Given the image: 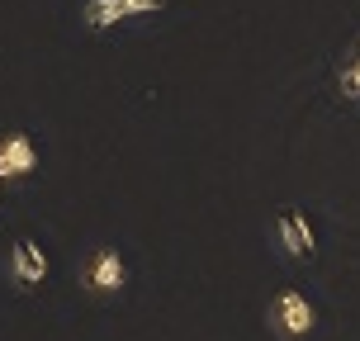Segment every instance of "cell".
<instances>
[{
	"label": "cell",
	"mask_w": 360,
	"mask_h": 341,
	"mask_svg": "<svg viewBox=\"0 0 360 341\" xmlns=\"http://www.w3.org/2000/svg\"><path fill=\"white\" fill-rule=\"evenodd\" d=\"M266 323L275 337H285V341H304L313 327H318V313H313V304H308L299 289H280L275 299H270L266 308Z\"/></svg>",
	"instance_id": "cell-1"
},
{
	"label": "cell",
	"mask_w": 360,
	"mask_h": 341,
	"mask_svg": "<svg viewBox=\"0 0 360 341\" xmlns=\"http://www.w3.org/2000/svg\"><path fill=\"white\" fill-rule=\"evenodd\" d=\"M81 285H86V294H95V299H109V294H119V289L128 285L124 256L114 252V247H90L86 266H81Z\"/></svg>",
	"instance_id": "cell-2"
},
{
	"label": "cell",
	"mask_w": 360,
	"mask_h": 341,
	"mask_svg": "<svg viewBox=\"0 0 360 341\" xmlns=\"http://www.w3.org/2000/svg\"><path fill=\"white\" fill-rule=\"evenodd\" d=\"M38 171V143L34 133H5L0 138V180H29Z\"/></svg>",
	"instance_id": "cell-3"
},
{
	"label": "cell",
	"mask_w": 360,
	"mask_h": 341,
	"mask_svg": "<svg viewBox=\"0 0 360 341\" xmlns=\"http://www.w3.org/2000/svg\"><path fill=\"white\" fill-rule=\"evenodd\" d=\"M275 242H280L285 256H294V261H313V256H318L313 228H308V218L299 214V209H280V214H275Z\"/></svg>",
	"instance_id": "cell-4"
},
{
	"label": "cell",
	"mask_w": 360,
	"mask_h": 341,
	"mask_svg": "<svg viewBox=\"0 0 360 341\" xmlns=\"http://www.w3.org/2000/svg\"><path fill=\"white\" fill-rule=\"evenodd\" d=\"M10 280L19 289H34L48 280V256H43V247L34 237H15V247H10Z\"/></svg>",
	"instance_id": "cell-5"
},
{
	"label": "cell",
	"mask_w": 360,
	"mask_h": 341,
	"mask_svg": "<svg viewBox=\"0 0 360 341\" xmlns=\"http://www.w3.org/2000/svg\"><path fill=\"white\" fill-rule=\"evenodd\" d=\"M81 19H86V29H109V24L128 19V10H124V0H86Z\"/></svg>",
	"instance_id": "cell-6"
},
{
	"label": "cell",
	"mask_w": 360,
	"mask_h": 341,
	"mask_svg": "<svg viewBox=\"0 0 360 341\" xmlns=\"http://www.w3.org/2000/svg\"><path fill=\"white\" fill-rule=\"evenodd\" d=\"M337 81H342L346 100H360V62H356V57H346V62H342V76H337Z\"/></svg>",
	"instance_id": "cell-7"
},
{
	"label": "cell",
	"mask_w": 360,
	"mask_h": 341,
	"mask_svg": "<svg viewBox=\"0 0 360 341\" xmlns=\"http://www.w3.org/2000/svg\"><path fill=\"white\" fill-rule=\"evenodd\" d=\"M128 15H157V10H166V0H124Z\"/></svg>",
	"instance_id": "cell-8"
},
{
	"label": "cell",
	"mask_w": 360,
	"mask_h": 341,
	"mask_svg": "<svg viewBox=\"0 0 360 341\" xmlns=\"http://www.w3.org/2000/svg\"><path fill=\"white\" fill-rule=\"evenodd\" d=\"M356 62H360V48H356Z\"/></svg>",
	"instance_id": "cell-9"
}]
</instances>
